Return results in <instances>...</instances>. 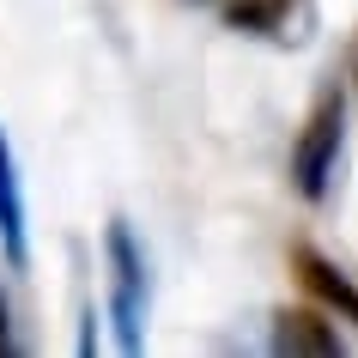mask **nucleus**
<instances>
[{
	"mask_svg": "<svg viewBox=\"0 0 358 358\" xmlns=\"http://www.w3.org/2000/svg\"><path fill=\"white\" fill-rule=\"evenodd\" d=\"M103 249H110V322H115V346L122 352H140L146 346V255H140V243H134L128 219H110V237H103Z\"/></svg>",
	"mask_w": 358,
	"mask_h": 358,
	"instance_id": "f257e3e1",
	"label": "nucleus"
},
{
	"mask_svg": "<svg viewBox=\"0 0 358 358\" xmlns=\"http://www.w3.org/2000/svg\"><path fill=\"white\" fill-rule=\"evenodd\" d=\"M340 140H346V97L328 92V97L316 103V115H310V128H303L298 152H292V176H298V189L310 194V201H322V194H328V182H334Z\"/></svg>",
	"mask_w": 358,
	"mask_h": 358,
	"instance_id": "f03ea898",
	"label": "nucleus"
},
{
	"mask_svg": "<svg viewBox=\"0 0 358 358\" xmlns=\"http://www.w3.org/2000/svg\"><path fill=\"white\" fill-rule=\"evenodd\" d=\"M0 249L6 262L24 267L31 262V237H24V189H19V158H13V140L0 134Z\"/></svg>",
	"mask_w": 358,
	"mask_h": 358,
	"instance_id": "7ed1b4c3",
	"label": "nucleus"
},
{
	"mask_svg": "<svg viewBox=\"0 0 358 358\" xmlns=\"http://www.w3.org/2000/svg\"><path fill=\"white\" fill-rule=\"evenodd\" d=\"M273 352H316V358H334V352H340V334H334V322H322L316 310H285L280 328H273Z\"/></svg>",
	"mask_w": 358,
	"mask_h": 358,
	"instance_id": "20e7f679",
	"label": "nucleus"
},
{
	"mask_svg": "<svg viewBox=\"0 0 358 358\" xmlns=\"http://www.w3.org/2000/svg\"><path fill=\"white\" fill-rule=\"evenodd\" d=\"M292 262H298V280L310 285V292H316L328 310H340L346 322H358V292H352V280H346V273H334V267L322 262L316 249H298Z\"/></svg>",
	"mask_w": 358,
	"mask_h": 358,
	"instance_id": "39448f33",
	"label": "nucleus"
},
{
	"mask_svg": "<svg viewBox=\"0 0 358 358\" xmlns=\"http://www.w3.org/2000/svg\"><path fill=\"white\" fill-rule=\"evenodd\" d=\"M0 352H13V322H6V303H0Z\"/></svg>",
	"mask_w": 358,
	"mask_h": 358,
	"instance_id": "423d86ee",
	"label": "nucleus"
}]
</instances>
